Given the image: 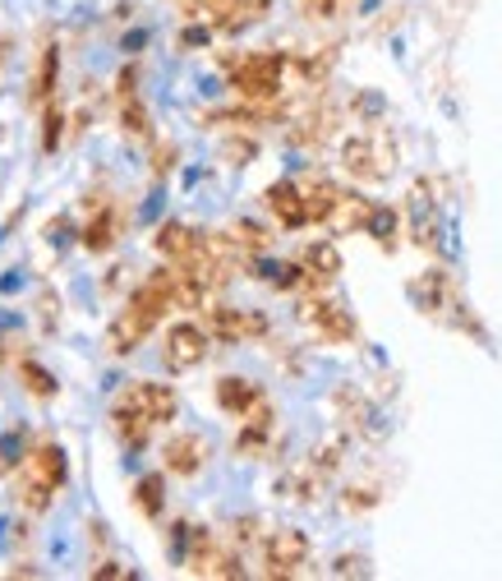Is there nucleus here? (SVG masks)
Returning <instances> with one entry per match:
<instances>
[{"instance_id":"obj_18","label":"nucleus","mask_w":502,"mask_h":581,"mask_svg":"<svg viewBox=\"0 0 502 581\" xmlns=\"http://www.w3.org/2000/svg\"><path fill=\"white\" fill-rule=\"evenodd\" d=\"M56 74H61V51L46 46L42 61H38V74H33V102H46L51 93H56Z\"/></svg>"},{"instance_id":"obj_3","label":"nucleus","mask_w":502,"mask_h":581,"mask_svg":"<svg viewBox=\"0 0 502 581\" xmlns=\"http://www.w3.org/2000/svg\"><path fill=\"white\" fill-rule=\"evenodd\" d=\"M65 485V453L61 443H38L33 453H23L19 462V498L29 513H42L51 508V498L61 494Z\"/></svg>"},{"instance_id":"obj_12","label":"nucleus","mask_w":502,"mask_h":581,"mask_svg":"<svg viewBox=\"0 0 502 581\" xmlns=\"http://www.w3.org/2000/svg\"><path fill=\"white\" fill-rule=\"evenodd\" d=\"M369 213H374V203H369L364 194H351V190H337V203H332V213L323 226L332 231H364Z\"/></svg>"},{"instance_id":"obj_10","label":"nucleus","mask_w":502,"mask_h":581,"mask_svg":"<svg viewBox=\"0 0 502 581\" xmlns=\"http://www.w3.org/2000/svg\"><path fill=\"white\" fill-rule=\"evenodd\" d=\"M263 203H268V213H273V218L286 226V231H300V226H309L300 180H277V184H268V194H263Z\"/></svg>"},{"instance_id":"obj_1","label":"nucleus","mask_w":502,"mask_h":581,"mask_svg":"<svg viewBox=\"0 0 502 581\" xmlns=\"http://www.w3.org/2000/svg\"><path fill=\"white\" fill-rule=\"evenodd\" d=\"M175 305V290H171V268H162V273H152L135 296L125 300V309L116 314V324H111V332H107V347L116 351V356H129V351H139L143 341L152 337V328L167 319V309Z\"/></svg>"},{"instance_id":"obj_16","label":"nucleus","mask_w":502,"mask_h":581,"mask_svg":"<svg viewBox=\"0 0 502 581\" xmlns=\"http://www.w3.org/2000/svg\"><path fill=\"white\" fill-rule=\"evenodd\" d=\"M116 226H120V213L111 203H102L97 213H93V222L84 226V245L93 250V254H102V250H111L116 245Z\"/></svg>"},{"instance_id":"obj_20","label":"nucleus","mask_w":502,"mask_h":581,"mask_svg":"<svg viewBox=\"0 0 502 581\" xmlns=\"http://www.w3.org/2000/svg\"><path fill=\"white\" fill-rule=\"evenodd\" d=\"M19 374L29 379V392H33V398H56V379H51V374H46L42 365H33V360H23V365H19Z\"/></svg>"},{"instance_id":"obj_11","label":"nucleus","mask_w":502,"mask_h":581,"mask_svg":"<svg viewBox=\"0 0 502 581\" xmlns=\"http://www.w3.org/2000/svg\"><path fill=\"white\" fill-rule=\"evenodd\" d=\"M207 332L222 337V341H249L268 332V319L254 309H213L207 314Z\"/></svg>"},{"instance_id":"obj_21","label":"nucleus","mask_w":502,"mask_h":581,"mask_svg":"<svg viewBox=\"0 0 502 581\" xmlns=\"http://www.w3.org/2000/svg\"><path fill=\"white\" fill-rule=\"evenodd\" d=\"M19 462H23V434L10 430L6 439H0V471H14Z\"/></svg>"},{"instance_id":"obj_2","label":"nucleus","mask_w":502,"mask_h":581,"mask_svg":"<svg viewBox=\"0 0 502 581\" xmlns=\"http://www.w3.org/2000/svg\"><path fill=\"white\" fill-rule=\"evenodd\" d=\"M167 420H175V392L167 383H129L111 406V430L125 447H143Z\"/></svg>"},{"instance_id":"obj_15","label":"nucleus","mask_w":502,"mask_h":581,"mask_svg":"<svg viewBox=\"0 0 502 581\" xmlns=\"http://www.w3.org/2000/svg\"><path fill=\"white\" fill-rule=\"evenodd\" d=\"M254 402H263L258 383H249V379H222V383H217V406H222V411L245 415Z\"/></svg>"},{"instance_id":"obj_14","label":"nucleus","mask_w":502,"mask_h":581,"mask_svg":"<svg viewBox=\"0 0 502 581\" xmlns=\"http://www.w3.org/2000/svg\"><path fill=\"white\" fill-rule=\"evenodd\" d=\"M203 462H207V443H203L199 434H175V439L167 443V471L194 475Z\"/></svg>"},{"instance_id":"obj_17","label":"nucleus","mask_w":502,"mask_h":581,"mask_svg":"<svg viewBox=\"0 0 502 581\" xmlns=\"http://www.w3.org/2000/svg\"><path fill=\"white\" fill-rule=\"evenodd\" d=\"M167 480H162V475H143V480H139V489H135V504H139V513L143 517H162V508H167Z\"/></svg>"},{"instance_id":"obj_22","label":"nucleus","mask_w":502,"mask_h":581,"mask_svg":"<svg viewBox=\"0 0 502 581\" xmlns=\"http://www.w3.org/2000/svg\"><path fill=\"white\" fill-rule=\"evenodd\" d=\"M61 125H65V120H61V112H46V135H42V148H46V152L61 144Z\"/></svg>"},{"instance_id":"obj_13","label":"nucleus","mask_w":502,"mask_h":581,"mask_svg":"<svg viewBox=\"0 0 502 581\" xmlns=\"http://www.w3.org/2000/svg\"><path fill=\"white\" fill-rule=\"evenodd\" d=\"M203 250V235L190 231V226H180V222H167L162 231H157V254L171 258V263H184V258H194Z\"/></svg>"},{"instance_id":"obj_19","label":"nucleus","mask_w":502,"mask_h":581,"mask_svg":"<svg viewBox=\"0 0 502 581\" xmlns=\"http://www.w3.org/2000/svg\"><path fill=\"white\" fill-rule=\"evenodd\" d=\"M364 231L374 235L383 250H396V213H392V208H378V203H374V213H369Z\"/></svg>"},{"instance_id":"obj_4","label":"nucleus","mask_w":502,"mask_h":581,"mask_svg":"<svg viewBox=\"0 0 502 581\" xmlns=\"http://www.w3.org/2000/svg\"><path fill=\"white\" fill-rule=\"evenodd\" d=\"M222 65L231 74V88L245 102H273L281 93V74H286L281 51H245V56H226Z\"/></svg>"},{"instance_id":"obj_7","label":"nucleus","mask_w":502,"mask_h":581,"mask_svg":"<svg viewBox=\"0 0 502 581\" xmlns=\"http://www.w3.org/2000/svg\"><path fill=\"white\" fill-rule=\"evenodd\" d=\"M309 563V536L296 526H277L263 536V572L268 577H296Z\"/></svg>"},{"instance_id":"obj_6","label":"nucleus","mask_w":502,"mask_h":581,"mask_svg":"<svg viewBox=\"0 0 502 581\" xmlns=\"http://www.w3.org/2000/svg\"><path fill=\"white\" fill-rule=\"evenodd\" d=\"M410 296H415V305H419V314H429V319H438V324H447V309H457V319H461V328L466 332H474L480 337V328L470 324V314H466V300H461V290H457V282L447 277L442 268H434V273H425L419 282H410Z\"/></svg>"},{"instance_id":"obj_8","label":"nucleus","mask_w":502,"mask_h":581,"mask_svg":"<svg viewBox=\"0 0 502 581\" xmlns=\"http://www.w3.org/2000/svg\"><path fill=\"white\" fill-rule=\"evenodd\" d=\"M207 356V328L199 324H175L167 332V347H162V365L171 369V374H190L194 365H203Z\"/></svg>"},{"instance_id":"obj_9","label":"nucleus","mask_w":502,"mask_h":581,"mask_svg":"<svg viewBox=\"0 0 502 581\" xmlns=\"http://www.w3.org/2000/svg\"><path fill=\"white\" fill-rule=\"evenodd\" d=\"M305 324L319 332L323 341H355V319H351V309H341L337 300L309 296V300H305Z\"/></svg>"},{"instance_id":"obj_5","label":"nucleus","mask_w":502,"mask_h":581,"mask_svg":"<svg viewBox=\"0 0 502 581\" xmlns=\"http://www.w3.org/2000/svg\"><path fill=\"white\" fill-rule=\"evenodd\" d=\"M392 157H396V148H392L383 125L364 129V135H351L346 144H341V167H346L355 180H387Z\"/></svg>"}]
</instances>
